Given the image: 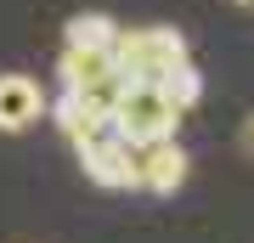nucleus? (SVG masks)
Wrapping results in <instances>:
<instances>
[{
	"mask_svg": "<svg viewBox=\"0 0 254 243\" xmlns=\"http://www.w3.org/2000/svg\"><path fill=\"white\" fill-rule=\"evenodd\" d=\"M113 68L125 74V80H164L170 68H181V63H192V51H187V34L181 28H119L113 34Z\"/></svg>",
	"mask_w": 254,
	"mask_h": 243,
	"instance_id": "f257e3e1",
	"label": "nucleus"
},
{
	"mask_svg": "<svg viewBox=\"0 0 254 243\" xmlns=\"http://www.w3.org/2000/svg\"><path fill=\"white\" fill-rule=\"evenodd\" d=\"M181 102L170 96L164 85L153 80H130L125 85V96L113 102V130L125 136V142H164V136H175V125H181Z\"/></svg>",
	"mask_w": 254,
	"mask_h": 243,
	"instance_id": "f03ea898",
	"label": "nucleus"
},
{
	"mask_svg": "<svg viewBox=\"0 0 254 243\" xmlns=\"http://www.w3.org/2000/svg\"><path fill=\"white\" fill-rule=\"evenodd\" d=\"M187 147L175 142V136H164V142H141L136 147V187L141 192H175L187 181Z\"/></svg>",
	"mask_w": 254,
	"mask_h": 243,
	"instance_id": "7ed1b4c3",
	"label": "nucleus"
},
{
	"mask_svg": "<svg viewBox=\"0 0 254 243\" xmlns=\"http://www.w3.org/2000/svg\"><path fill=\"white\" fill-rule=\"evenodd\" d=\"M46 113L57 119V130L68 136L73 153H85V147H96V142H108V136H113V113H102V108H91V102H79L73 90H63Z\"/></svg>",
	"mask_w": 254,
	"mask_h": 243,
	"instance_id": "20e7f679",
	"label": "nucleus"
},
{
	"mask_svg": "<svg viewBox=\"0 0 254 243\" xmlns=\"http://www.w3.org/2000/svg\"><path fill=\"white\" fill-rule=\"evenodd\" d=\"M79 164H85V175H91L96 187H108V192L136 187V142H125L119 130L108 136V142L85 147V153H79Z\"/></svg>",
	"mask_w": 254,
	"mask_h": 243,
	"instance_id": "39448f33",
	"label": "nucleus"
},
{
	"mask_svg": "<svg viewBox=\"0 0 254 243\" xmlns=\"http://www.w3.org/2000/svg\"><path fill=\"white\" fill-rule=\"evenodd\" d=\"M46 108H51V102H46V90L28 80V74H0V130H6V136L28 130Z\"/></svg>",
	"mask_w": 254,
	"mask_h": 243,
	"instance_id": "423d86ee",
	"label": "nucleus"
},
{
	"mask_svg": "<svg viewBox=\"0 0 254 243\" xmlns=\"http://www.w3.org/2000/svg\"><path fill=\"white\" fill-rule=\"evenodd\" d=\"M113 34H119V23L113 17H102V11H79V17H68V34H63V45H113Z\"/></svg>",
	"mask_w": 254,
	"mask_h": 243,
	"instance_id": "0eeeda50",
	"label": "nucleus"
},
{
	"mask_svg": "<svg viewBox=\"0 0 254 243\" xmlns=\"http://www.w3.org/2000/svg\"><path fill=\"white\" fill-rule=\"evenodd\" d=\"M164 90H170V96L175 102H181V108H192V102H198L203 96V74L198 68H192V63H181V68H170V74H164V80H158Z\"/></svg>",
	"mask_w": 254,
	"mask_h": 243,
	"instance_id": "6e6552de",
	"label": "nucleus"
},
{
	"mask_svg": "<svg viewBox=\"0 0 254 243\" xmlns=\"http://www.w3.org/2000/svg\"><path fill=\"white\" fill-rule=\"evenodd\" d=\"M243 147H249V159H254V119L243 125Z\"/></svg>",
	"mask_w": 254,
	"mask_h": 243,
	"instance_id": "1a4fd4ad",
	"label": "nucleus"
}]
</instances>
